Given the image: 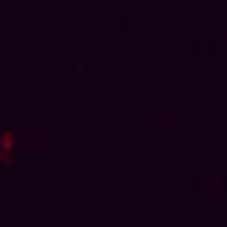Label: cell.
Returning a JSON list of instances; mask_svg holds the SVG:
<instances>
[{
	"label": "cell",
	"instance_id": "cell-1",
	"mask_svg": "<svg viewBox=\"0 0 227 227\" xmlns=\"http://www.w3.org/2000/svg\"><path fill=\"white\" fill-rule=\"evenodd\" d=\"M215 39H216V42H222L223 39H225V34H223L222 31H217L216 35H215Z\"/></svg>",
	"mask_w": 227,
	"mask_h": 227
},
{
	"label": "cell",
	"instance_id": "cell-2",
	"mask_svg": "<svg viewBox=\"0 0 227 227\" xmlns=\"http://www.w3.org/2000/svg\"><path fill=\"white\" fill-rule=\"evenodd\" d=\"M201 48V52H209V49H211V45L208 43V42H203V43L199 45Z\"/></svg>",
	"mask_w": 227,
	"mask_h": 227
},
{
	"label": "cell",
	"instance_id": "cell-3",
	"mask_svg": "<svg viewBox=\"0 0 227 227\" xmlns=\"http://www.w3.org/2000/svg\"><path fill=\"white\" fill-rule=\"evenodd\" d=\"M226 36H227V35H226Z\"/></svg>",
	"mask_w": 227,
	"mask_h": 227
}]
</instances>
